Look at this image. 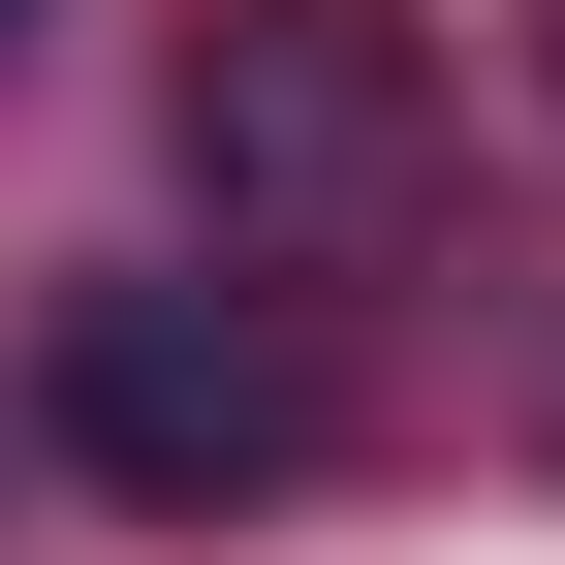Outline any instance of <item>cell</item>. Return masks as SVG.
<instances>
[{"label":"cell","instance_id":"cell-1","mask_svg":"<svg viewBox=\"0 0 565 565\" xmlns=\"http://www.w3.org/2000/svg\"><path fill=\"white\" fill-rule=\"evenodd\" d=\"M440 189V32L408 0H221L189 32V221L221 252H377Z\"/></svg>","mask_w":565,"mask_h":565},{"label":"cell","instance_id":"cell-2","mask_svg":"<svg viewBox=\"0 0 565 565\" xmlns=\"http://www.w3.org/2000/svg\"><path fill=\"white\" fill-rule=\"evenodd\" d=\"M63 440H95L126 503H282V471H315V377H282L252 315H189V282H95V315H63Z\"/></svg>","mask_w":565,"mask_h":565},{"label":"cell","instance_id":"cell-3","mask_svg":"<svg viewBox=\"0 0 565 565\" xmlns=\"http://www.w3.org/2000/svg\"><path fill=\"white\" fill-rule=\"evenodd\" d=\"M0 32H32V0H0Z\"/></svg>","mask_w":565,"mask_h":565}]
</instances>
